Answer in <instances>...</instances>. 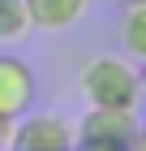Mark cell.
<instances>
[{
    "label": "cell",
    "instance_id": "cell-1",
    "mask_svg": "<svg viewBox=\"0 0 146 151\" xmlns=\"http://www.w3.org/2000/svg\"><path fill=\"white\" fill-rule=\"evenodd\" d=\"M82 95L90 108H133L142 104V69L125 56H99L82 69Z\"/></svg>",
    "mask_w": 146,
    "mask_h": 151
},
{
    "label": "cell",
    "instance_id": "cell-2",
    "mask_svg": "<svg viewBox=\"0 0 146 151\" xmlns=\"http://www.w3.org/2000/svg\"><path fill=\"white\" fill-rule=\"evenodd\" d=\"M78 151H129L142 134L133 108H86L78 125Z\"/></svg>",
    "mask_w": 146,
    "mask_h": 151
},
{
    "label": "cell",
    "instance_id": "cell-3",
    "mask_svg": "<svg viewBox=\"0 0 146 151\" xmlns=\"http://www.w3.org/2000/svg\"><path fill=\"white\" fill-rule=\"evenodd\" d=\"M13 151H78V129L60 112H26L13 125Z\"/></svg>",
    "mask_w": 146,
    "mask_h": 151
},
{
    "label": "cell",
    "instance_id": "cell-4",
    "mask_svg": "<svg viewBox=\"0 0 146 151\" xmlns=\"http://www.w3.org/2000/svg\"><path fill=\"white\" fill-rule=\"evenodd\" d=\"M34 69L22 56L13 52H0V116H26L34 108Z\"/></svg>",
    "mask_w": 146,
    "mask_h": 151
},
{
    "label": "cell",
    "instance_id": "cell-5",
    "mask_svg": "<svg viewBox=\"0 0 146 151\" xmlns=\"http://www.w3.org/2000/svg\"><path fill=\"white\" fill-rule=\"evenodd\" d=\"M26 9L39 30H69L86 17L90 0H26Z\"/></svg>",
    "mask_w": 146,
    "mask_h": 151
},
{
    "label": "cell",
    "instance_id": "cell-6",
    "mask_svg": "<svg viewBox=\"0 0 146 151\" xmlns=\"http://www.w3.org/2000/svg\"><path fill=\"white\" fill-rule=\"evenodd\" d=\"M120 47H125V56L137 60V65L146 60V4L125 9V17H120Z\"/></svg>",
    "mask_w": 146,
    "mask_h": 151
},
{
    "label": "cell",
    "instance_id": "cell-7",
    "mask_svg": "<svg viewBox=\"0 0 146 151\" xmlns=\"http://www.w3.org/2000/svg\"><path fill=\"white\" fill-rule=\"evenodd\" d=\"M34 30L26 0H0V43H17Z\"/></svg>",
    "mask_w": 146,
    "mask_h": 151
},
{
    "label": "cell",
    "instance_id": "cell-8",
    "mask_svg": "<svg viewBox=\"0 0 146 151\" xmlns=\"http://www.w3.org/2000/svg\"><path fill=\"white\" fill-rule=\"evenodd\" d=\"M13 116H0V151H13Z\"/></svg>",
    "mask_w": 146,
    "mask_h": 151
},
{
    "label": "cell",
    "instance_id": "cell-9",
    "mask_svg": "<svg viewBox=\"0 0 146 151\" xmlns=\"http://www.w3.org/2000/svg\"><path fill=\"white\" fill-rule=\"evenodd\" d=\"M129 151H146V129H142V134L133 138V147H129Z\"/></svg>",
    "mask_w": 146,
    "mask_h": 151
},
{
    "label": "cell",
    "instance_id": "cell-10",
    "mask_svg": "<svg viewBox=\"0 0 146 151\" xmlns=\"http://www.w3.org/2000/svg\"><path fill=\"white\" fill-rule=\"evenodd\" d=\"M137 69H142V99H146V60L137 65Z\"/></svg>",
    "mask_w": 146,
    "mask_h": 151
},
{
    "label": "cell",
    "instance_id": "cell-11",
    "mask_svg": "<svg viewBox=\"0 0 146 151\" xmlns=\"http://www.w3.org/2000/svg\"><path fill=\"white\" fill-rule=\"evenodd\" d=\"M120 4H125V9H133V4H146V0H120Z\"/></svg>",
    "mask_w": 146,
    "mask_h": 151
}]
</instances>
